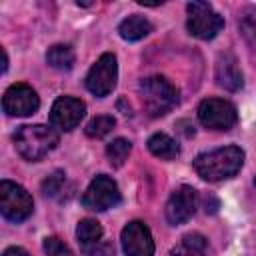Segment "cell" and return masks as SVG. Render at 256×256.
<instances>
[{
  "instance_id": "cell-1",
  "label": "cell",
  "mask_w": 256,
  "mask_h": 256,
  "mask_svg": "<svg viewBox=\"0 0 256 256\" xmlns=\"http://www.w3.org/2000/svg\"><path fill=\"white\" fill-rule=\"evenodd\" d=\"M244 164V152L238 146H224L204 154H198L194 160V170L202 180L222 182L234 178Z\"/></svg>"
},
{
  "instance_id": "cell-2",
  "label": "cell",
  "mask_w": 256,
  "mask_h": 256,
  "mask_svg": "<svg viewBox=\"0 0 256 256\" xmlns=\"http://www.w3.org/2000/svg\"><path fill=\"white\" fill-rule=\"evenodd\" d=\"M58 144V132L52 126L44 124H26L20 126L14 134V146L18 154L26 160H42Z\"/></svg>"
},
{
  "instance_id": "cell-3",
  "label": "cell",
  "mask_w": 256,
  "mask_h": 256,
  "mask_svg": "<svg viewBox=\"0 0 256 256\" xmlns=\"http://www.w3.org/2000/svg\"><path fill=\"white\" fill-rule=\"evenodd\" d=\"M140 96L144 110L152 116H164L178 104V90L176 86L164 76H150L140 82Z\"/></svg>"
},
{
  "instance_id": "cell-4",
  "label": "cell",
  "mask_w": 256,
  "mask_h": 256,
  "mask_svg": "<svg viewBox=\"0 0 256 256\" xmlns=\"http://www.w3.org/2000/svg\"><path fill=\"white\" fill-rule=\"evenodd\" d=\"M186 10H188L186 28L192 36L200 40H212L224 26V18L208 2H190Z\"/></svg>"
},
{
  "instance_id": "cell-5",
  "label": "cell",
  "mask_w": 256,
  "mask_h": 256,
  "mask_svg": "<svg viewBox=\"0 0 256 256\" xmlns=\"http://www.w3.org/2000/svg\"><path fill=\"white\" fill-rule=\"evenodd\" d=\"M32 208H34L32 196L20 184L10 180L0 182V210L6 220L22 222L32 214Z\"/></svg>"
},
{
  "instance_id": "cell-6",
  "label": "cell",
  "mask_w": 256,
  "mask_h": 256,
  "mask_svg": "<svg viewBox=\"0 0 256 256\" xmlns=\"http://www.w3.org/2000/svg\"><path fill=\"white\" fill-rule=\"evenodd\" d=\"M120 190H118V184L106 176V174H98L86 188L84 196H82V204L84 208L88 210H94V212H104V210H110L114 206L120 204Z\"/></svg>"
},
{
  "instance_id": "cell-7",
  "label": "cell",
  "mask_w": 256,
  "mask_h": 256,
  "mask_svg": "<svg viewBox=\"0 0 256 256\" xmlns=\"http://www.w3.org/2000/svg\"><path fill=\"white\" fill-rule=\"evenodd\" d=\"M198 120L210 130H230L238 120V112L224 98H206L198 106Z\"/></svg>"
},
{
  "instance_id": "cell-8",
  "label": "cell",
  "mask_w": 256,
  "mask_h": 256,
  "mask_svg": "<svg viewBox=\"0 0 256 256\" xmlns=\"http://www.w3.org/2000/svg\"><path fill=\"white\" fill-rule=\"evenodd\" d=\"M116 78H118L116 56L108 52V54H102L96 60V64L88 70V74H86V88L94 96L104 98V96H108L114 90Z\"/></svg>"
},
{
  "instance_id": "cell-9",
  "label": "cell",
  "mask_w": 256,
  "mask_h": 256,
  "mask_svg": "<svg viewBox=\"0 0 256 256\" xmlns=\"http://www.w3.org/2000/svg\"><path fill=\"white\" fill-rule=\"evenodd\" d=\"M2 108L8 116H30L40 108V98L32 86L12 84L2 96Z\"/></svg>"
},
{
  "instance_id": "cell-10",
  "label": "cell",
  "mask_w": 256,
  "mask_h": 256,
  "mask_svg": "<svg viewBox=\"0 0 256 256\" xmlns=\"http://www.w3.org/2000/svg\"><path fill=\"white\" fill-rule=\"evenodd\" d=\"M86 114V104L80 98L60 96L50 108V122L58 130H74Z\"/></svg>"
},
{
  "instance_id": "cell-11",
  "label": "cell",
  "mask_w": 256,
  "mask_h": 256,
  "mask_svg": "<svg viewBox=\"0 0 256 256\" xmlns=\"http://www.w3.org/2000/svg\"><path fill=\"white\" fill-rule=\"evenodd\" d=\"M122 248L126 256H152L154 254V240L148 226L140 220H132L122 228L120 234Z\"/></svg>"
},
{
  "instance_id": "cell-12",
  "label": "cell",
  "mask_w": 256,
  "mask_h": 256,
  "mask_svg": "<svg viewBox=\"0 0 256 256\" xmlns=\"http://www.w3.org/2000/svg\"><path fill=\"white\" fill-rule=\"evenodd\" d=\"M196 206H198L196 190L192 186H180L170 194L166 202V220L174 226L184 224L194 216Z\"/></svg>"
},
{
  "instance_id": "cell-13",
  "label": "cell",
  "mask_w": 256,
  "mask_h": 256,
  "mask_svg": "<svg viewBox=\"0 0 256 256\" xmlns=\"http://www.w3.org/2000/svg\"><path fill=\"white\" fill-rule=\"evenodd\" d=\"M216 82L230 90V92H236L240 86H242V72L238 68V62L232 54H222L216 62Z\"/></svg>"
},
{
  "instance_id": "cell-14",
  "label": "cell",
  "mask_w": 256,
  "mask_h": 256,
  "mask_svg": "<svg viewBox=\"0 0 256 256\" xmlns=\"http://www.w3.org/2000/svg\"><path fill=\"white\" fill-rule=\"evenodd\" d=\"M76 236H78V242H80L82 250L88 254V252L94 250L98 244H102L104 230H102V226H100L98 220H94V218H84V220L78 222Z\"/></svg>"
},
{
  "instance_id": "cell-15",
  "label": "cell",
  "mask_w": 256,
  "mask_h": 256,
  "mask_svg": "<svg viewBox=\"0 0 256 256\" xmlns=\"http://www.w3.org/2000/svg\"><path fill=\"white\" fill-rule=\"evenodd\" d=\"M118 32L124 40L128 42H136V40H142L144 36H148L152 32V24L150 20H146L144 16H138V14H132L128 18H124L118 26Z\"/></svg>"
},
{
  "instance_id": "cell-16",
  "label": "cell",
  "mask_w": 256,
  "mask_h": 256,
  "mask_svg": "<svg viewBox=\"0 0 256 256\" xmlns=\"http://www.w3.org/2000/svg\"><path fill=\"white\" fill-rule=\"evenodd\" d=\"M148 150L156 158H162V160H174L180 154V148H178L176 140L170 138L164 132H156V134H152L148 138Z\"/></svg>"
},
{
  "instance_id": "cell-17",
  "label": "cell",
  "mask_w": 256,
  "mask_h": 256,
  "mask_svg": "<svg viewBox=\"0 0 256 256\" xmlns=\"http://www.w3.org/2000/svg\"><path fill=\"white\" fill-rule=\"evenodd\" d=\"M46 62L56 70H70L74 64V50L68 44H54L46 52Z\"/></svg>"
},
{
  "instance_id": "cell-18",
  "label": "cell",
  "mask_w": 256,
  "mask_h": 256,
  "mask_svg": "<svg viewBox=\"0 0 256 256\" xmlns=\"http://www.w3.org/2000/svg\"><path fill=\"white\" fill-rule=\"evenodd\" d=\"M172 256H206V238L202 234H186L172 250Z\"/></svg>"
},
{
  "instance_id": "cell-19",
  "label": "cell",
  "mask_w": 256,
  "mask_h": 256,
  "mask_svg": "<svg viewBox=\"0 0 256 256\" xmlns=\"http://www.w3.org/2000/svg\"><path fill=\"white\" fill-rule=\"evenodd\" d=\"M238 28H240V34L244 36V40L248 42V46L256 52V6H246L240 12Z\"/></svg>"
},
{
  "instance_id": "cell-20",
  "label": "cell",
  "mask_w": 256,
  "mask_h": 256,
  "mask_svg": "<svg viewBox=\"0 0 256 256\" xmlns=\"http://www.w3.org/2000/svg\"><path fill=\"white\" fill-rule=\"evenodd\" d=\"M130 150H132V144H130L126 138H116V140H112V142L106 146V156H108V160H110L112 166L120 168V166L126 162Z\"/></svg>"
},
{
  "instance_id": "cell-21",
  "label": "cell",
  "mask_w": 256,
  "mask_h": 256,
  "mask_svg": "<svg viewBox=\"0 0 256 256\" xmlns=\"http://www.w3.org/2000/svg\"><path fill=\"white\" fill-rule=\"evenodd\" d=\"M116 126V120L108 114H100L96 118H92L88 124H86V134L90 138H104L106 134L112 132V128Z\"/></svg>"
},
{
  "instance_id": "cell-22",
  "label": "cell",
  "mask_w": 256,
  "mask_h": 256,
  "mask_svg": "<svg viewBox=\"0 0 256 256\" xmlns=\"http://www.w3.org/2000/svg\"><path fill=\"white\" fill-rule=\"evenodd\" d=\"M44 252H46V256H74L72 250L56 236L44 238Z\"/></svg>"
},
{
  "instance_id": "cell-23",
  "label": "cell",
  "mask_w": 256,
  "mask_h": 256,
  "mask_svg": "<svg viewBox=\"0 0 256 256\" xmlns=\"http://www.w3.org/2000/svg\"><path fill=\"white\" fill-rule=\"evenodd\" d=\"M62 182H64V174L62 172H56V174L48 176L46 182H44V194L46 196H56V192L60 190Z\"/></svg>"
},
{
  "instance_id": "cell-24",
  "label": "cell",
  "mask_w": 256,
  "mask_h": 256,
  "mask_svg": "<svg viewBox=\"0 0 256 256\" xmlns=\"http://www.w3.org/2000/svg\"><path fill=\"white\" fill-rule=\"evenodd\" d=\"M2 256H30V254L24 248H20V246H10V248H6L2 252Z\"/></svg>"
},
{
  "instance_id": "cell-25",
  "label": "cell",
  "mask_w": 256,
  "mask_h": 256,
  "mask_svg": "<svg viewBox=\"0 0 256 256\" xmlns=\"http://www.w3.org/2000/svg\"><path fill=\"white\" fill-rule=\"evenodd\" d=\"M254 182H256V180H254Z\"/></svg>"
}]
</instances>
